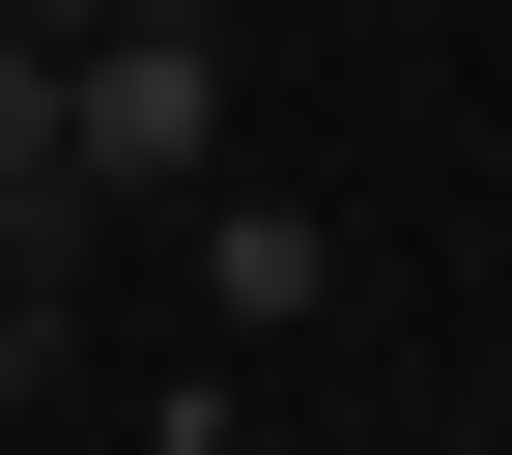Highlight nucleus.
<instances>
[{
	"mask_svg": "<svg viewBox=\"0 0 512 455\" xmlns=\"http://www.w3.org/2000/svg\"><path fill=\"white\" fill-rule=\"evenodd\" d=\"M0 29H57V57H86V29H171V0H0Z\"/></svg>",
	"mask_w": 512,
	"mask_h": 455,
	"instance_id": "7ed1b4c3",
	"label": "nucleus"
},
{
	"mask_svg": "<svg viewBox=\"0 0 512 455\" xmlns=\"http://www.w3.org/2000/svg\"><path fill=\"white\" fill-rule=\"evenodd\" d=\"M200 313H228V342L342 313V228H313V200H200Z\"/></svg>",
	"mask_w": 512,
	"mask_h": 455,
	"instance_id": "f03ea898",
	"label": "nucleus"
},
{
	"mask_svg": "<svg viewBox=\"0 0 512 455\" xmlns=\"http://www.w3.org/2000/svg\"><path fill=\"white\" fill-rule=\"evenodd\" d=\"M57 171H86V200H200V171H228V29H200V0L57 57Z\"/></svg>",
	"mask_w": 512,
	"mask_h": 455,
	"instance_id": "f257e3e1",
	"label": "nucleus"
},
{
	"mask_svg": "<svg viewBox=\"0 0 512 455\" xmlns=\"http://www.w3.org/2000/svg\"><path fill=\"white\" fill-rule=\"evenodd\" d=\"M0 313H29V285H0Z\"/></svg>",
	"mask_w": 512,
	"mask_h": 455,
	"instance_id": "39448f33",
	"label": "nucleus"
},
{
	"mask_svg": "<svg viewBox=\"0 0 512 455\" xmlns=\"http://www.w3.org/2000/svg\"><path fill=\"white\" fill-rule=\"evenodd\" d=\"M200 455H228V427H200Z\"/></svg>",
	"mask_w": 512,
	"mask_h": 455,
	"instance_id": "423d86ee",
	"label": "nucleus"
},
{
	"mask_svg": "<svg viewBox=\"0 0 512 455\" xmlns=\"http://www.w3.org/2000/svg\"><path fill=\"white\" fill-rule=\"evenodd\" d=\"M29 342H57V313H0V399H29Z\"/></svg>",
	"mask_w": 512,
	"mask_h": 455,
	"instance_id": "20e7f679",
	"label": "nucleus"
}]
</instances>
